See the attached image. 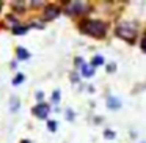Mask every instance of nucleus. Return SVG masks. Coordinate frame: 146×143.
<instances>
[{"mask_svg":"<svg viewBox=\"0 0 146 143\" xmlns=\"http://www.w3.org/2000/svg\"><path fill=\"white\" fill-rule=\"evenodd\" d=\"M80 30L93 38H104L107 33V24L102 21H85L80 25Z\"/></svg>","mask_w":146,"mask_h":143,"instance_id":"1","label":"nucleus"},{"mask_svg":"<svg viewBox=\"0 0 146 143\" xmlns=\"http://www.w3.org/2000/svg\"><path fill=\"white\" fill-rule=\"evenodd\" d=\"M60 101V91H55L54 93V102H58Z\"/></svg>","mask_w":146,"mask_h":143,"instance_id":"14","label":"nucleus"},{"mask_svg":"<svg viewBox=\"0 0 146 143\" xmlns=\"http://www.w3.org/2000/svg\"><path fill=\"white\" fill-rule=\"evenodd\" d=\"M58 14H60V10H58L57 7H49V8H46V11H44V19L46 21L55 19Z\"/></svg>","mask_w":146,"mask_h":143,"instance_id":"5","label":"nucleus"},{"mask_svg":"<svg viewBox=\"0 0 146 143\" xmlns=\"http://www.w3.org/2000/svg\"><path fill=\"white\" fill-rule=\"evenodd\" d=\"M105 135H107V138H113V135H115V134L111 132V130H105Z\"/></svg>","mask_w":146,"mask_h":143,"instance_id":"15","label":"nucleus"},{"mask_svg":"<svg viewBox=\"0 0 146 143\" xmlns=\"http://www.w3.org/2000/svg\"><path fill=\"white\" fill-rule=\"evenodd\" d=\"M82 72L85 77H91L93 76V66H88V65H83L82 66Z\"/></svg>","mask_w":146,"mask_h":143,"instance_id":"8","label":"nucleus"},{"mask_svg":"<svg viewBox=\"0 0 146 143\" xmlns=\"http://www.w3.org/2000/svg\"><path fill=\"white\" fill-rule=\"evenodd\" d=\"M21 143H32V142H30V140H22Z\"/></svg>","mask_w":146,"mask_h":143,"instance_id":"17","label":"nucleus"},{"mask_svg":"<svg viewBox=\"0 0 146 143\" xmlns=\"http://www.w3.org/2000/svg\"><path fill=\"white\" fill-rule=\"evenodd\" d=\"M49 112H50V108H49V105L44 104V102H39L38 105H35V107H33V115H35V116H38L39 120L47 118Z\"/></svg>","mask_w":146,"mask_h":143,"instance_id":"4","label":"nucleus"},{"mask_svg":"<svg viewBox=\"0 0 146 143\" xmlns=\"http://www.w3.org/2000/svg\"><path fill=\"white\" fill-rule=\"evenodd\" d=\"M0 10H2V2H0Z\"/></svg>","mask_w":146,"mask_h":143,"instance_id":"18","label":"nucleus"},{"mask_svg":"<svg viewBox=\"0 0 146 143\" xmlns=\"http://www.w3.org/2000/svg\"><path fill=\"white\" fill-rule=\"evenodd\" d=\"M116 35L119 38L126 39L127 43H133L137 36V29L133 25H130L129 22H123L116 27Z\"/></svg>","mask_w":146,"mask_h":143,"instance_id":"2","label":"nucleus"},{"mask_svg":"<svg viewBox=\"0 0 146 143\" xmlns=\"http://www.w3.org/2000/svg\"><path fill=\"white\" fill-rule=\"evenodd\" d=\"M17 108H19V101H17V98H13L11 99V110L17 112Z\"/></svg>","mask_w":146,"mask_h":143,"instance_id":"9","label":"nucleus"},{"mask_svg":"<svg viewBox=\"0 0 146 143\" xmlns=\"http://www.w3.org/2000/svg\"><path fill=\"white\" fill-rule=\"evenodd\" d=\"M47 129L52 130V132H55V129H57V123H55V121H49V123H47Z\"/></svg>","mask_w":146,"mask_h":143,"instance_id":"12","label":"nucleus"},{"mask_svg":"<svg viewBox=\"0 0 146 143\" xmlns=\"http://www.w3.org/2000/svg\"><path fill=\"white\" fill-rule=\"evenodd\" d=\"M141 49L146 52V35H145V38H143V41H141Z\"/></svg>","mask_w":146,"mask_h":143,"instance_id":"16","label":"nucleus"},{"mask_svg":"<svg viewBox=\"0 0 146 143\" xmlns=\"http://www.w3.org/2000/svg\"><path fill=\"white\" fill-rule=\"evenodd\" d=\"M107 105H108L110 108H119V107H121L119 101H116V98H108V101H107Z\"/></svg>","mask_w":146,"mask_h":143,"instance_id":"7","label":"nucleus"},{"mask_svg":"<svg viewBox=\"0 0 146 143\" xmlns=\"http://www.w3.org/2000/svg\"><path fill=\"white\" fill-rule=\"evenodd\" d=\"M141 143H146V142H141Z\"/></svg>","mask_w":146,"mask_h":143,"instance_id":"19","label":"nucleus"},{"mask_svg":"<svg viewBox=\"0 0 146 143\" xmlns=\"http://www.w3.org/2000/svg\"><path fill=\"white\" fill-rule=\"evenodd\" d=\"M22 80H24V76H22V74H19V76H17L16 79L13 80V85H17V83H21Z\"/></svg>","mask_w":146,"mask_h":143,"instance_id":"13","label":"nucleus"},{"mask_svg":"<svg viewBox=\"0 0 146 143\" xmlns=\"http://www.w3.org/2000/svg\"><path fill=\"white\" fill-rule=\"evenodd\" d=\"M29 57H30V54L25 51V49H24V47H17V58H19V60H27Z\"/></svg>","mask_w":146,"mask_h":143,"instance_id":"6","label":"nucleus"},{"mask_svg":"<svg viewBox=\"0 0 146 143\" xmlns=\"http://www.w3.org/2000/svg\"><path fill=\"white\" fill-rule=\"evenodd\" d=\"M27 29H29V27H14V33H16V35H22V33L27 32Z\"/></svg>","mask_w":146,"mask_h":143,"instance_id":"11","label":"nucleus"},{"mask_svg":"<svg viewBox=\"0 0 146 143\" xmlns=\"http://www.w3.org/2000/svg\"><path fill=\"white\" fill-rule=\"evenodd\" d=\"M102 63H104V58H102L101 55L93 58V66H99V65H102Z\"/></svg>","mask_w":146,"mask_h":143,"instance_id":"10","label":"nucleus"},{"mask_svg":"<svg viewBox=\"0 0 146 143\" xmlns=\"http://www.w3.org/2000/svg\"><path fill=\"white\" fill-rule=\"evenodd\" d=\"M88 10V3L86 2H69L66 5V13L69 16H77V14H83Z\"/></svg>","mask_w":146,"mask_h":143,"instance_id":"3","label":"nucleus"}]
</instances>
